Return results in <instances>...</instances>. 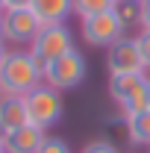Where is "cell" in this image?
<instances>
[{
  "label": "cell",
  "mask_w": 150,
  "mask_h": 153,
  "mask_svg": "<svg viewBox=\"0 0 150 153\" xmlns=\"http://www.w3.org/2000/svg\"><path fill=\"white\" fill-rule=\"evenodd\" d=\"M0 124H3L6 133L27 127V124H30L27 100H24V97H0Z\"/></svg>",
  "instance_id": "9c48e42d"
},
{
  "label": "cell",
  "mask_w": 150,
  "mask_h": 153,
  "mask_svg": "<svg viewBox=\"0 0 150 153\" xmlns=\"http://www.w3.org/2000/svg\"><path fill=\"white\" fill-rule=\"evenodd\" d=\"M115 3H127V0H115Z\"/></svg>",
  "instance_id": "484cf974"
},
{
  "label": "cell",
  "mask_w": 150,
  "mask_h": 153,
  "mask_svg": "<svg viewBox=\"0 0 150 153\" xmlns=\"http://www.w3.org/2000/svg\"><path fill=\"white\" fill-rule=\"evenodd\" d=\"M138 27L150 30V0H138Z\"/></svg>",
  "instance_id": "d6986e66"
},
{
  "label": "cell",
  "mask_w": 150,
  "mask_h": 153,
  "mask_svg": "<svg viewBox=\"0 0 150 153\" xmlns=\"http://www.w3.org/2000/svg\"><path fill=\"white\" fill-rule=\"evenodd\" d=\"M3 15V12H0ZM0 44H6V38H3V18H0Z\"/></svg>",
  "instance_id": "603a6c76"
},
{
  "label": "cell",
  "mask_w": 150,
  "mask_h": 153,
  "mask_svg": "<svg viewBox=\"0 0 150 153\" xmlns=\"http://www.w3.org/2000/svg\"><path fill=\"white\" fill-rule=\"evenodd\" d=\"M27 100V112H30V124H36L41 130H50L56 124L62 112H65V103H62V91L50 88L47 82H41L38 88H33Z\"/></svg>",
  "instance_id": "277c9868"
},
{
  "label": "cell",
  "mask_w": 150,
  "mask_h": 153,
  "mask_svg": "<svg viewBox=\"0 0 150 153\" xmlns=\"http://www.w3.org/2000/svg\"><path fill=\"white\" fill-rule=\"evenodd\" d=\"M33 0H6V9H30Z\"/></svg>",
  "instance_id": "ffe728a7"
},
{
  "label": "cell",
  "mask_w": 150,
  "mask_h": 153,
  "mask_svg": "<svg viewBox=\"0 0 150 153\" xmlns=\"http://www.w3.org/2000/svg\"><path fill=\"white\" fill-rule=\"evenodd\" d=\"M3 141H6V130H3V124H0V150H3Z\"/></svg>",
  "instance_id": "7402d4cb"
},
{
  "label": "cell",
  "mask_w": 150,
  "mask_h": 153,
  "mask_svg": "<svg viewBox=\"0 0 150 153\" xmlns=\"http://www.w3.org/2000/svg\"><path fill=\"white\" fill-rule=\"evenodd\" d=\"M30 9L41 24H65L74 15V0H33Z\"/></svg>",
  "instance_id": "30bf717a"
},
{
  "label": "cell",
  "mask_w": 150,
  "mask_h": 153,
  "mask_svg": "<svg viewBox=\"0 0 150 153\" xmlns=\"http://www.w3.org/2000/svg\"><path fill=\"white\" fill-rule=\"evenodd\" d=\"M109 9H115V0H74V15L79 21L100 15V12H109Z\"/></svg>",
  "instance_id": "5bb4252c"
},
{
  "label": "cell",
  "mask_w": 150,
  "mask_h": 153,
  "mask_svg": "<svg viewBox=\"0 0 150 153\" xmlns=\"http://www.w3.org/2000/svg\"><path fill=\"white\" fill-rule=\"evenodd\" d=\"M147 109H150V76H147Z\"/></svg>",
  "instance_id": "cb8c5ba5"
},
{
  "label": "cell",
  "mask_w": 150,
  "mask_h": 153,
  "mask_svg": "<svg viewBox=\"0 0 150 153\" xmlns=\"http://www.w3.org/2000/svg\"><path fill=\"white\" fill-rule=\"evenodd\" d=\"M88 74V65H85V56L79 50H71L65 56L53 59L44 65V82L56 91H74L76 85H82V79Z\"/></svg>",
  "instance_id": "3957f363"
},
{
  "label": "cell",
  "mask_w": 150,
  "mask_h": 153,
  "mask_svg": "<svg viewBox=\"0 0 150 153\" xmlns=\"http://www.w3.org/2000/svg\"><path fill=\"white\" fill-rule=\"evenodd\" d=\"M118 18L124 21V27L130 30V24H138V0H127V3H115Z\"/></svg>",
  "instance_id": "9a60e30c"
},
{
  "label": "cell",
  "mask_w": 150,
  "mask_h": 153,
  "mask_svg": "<svg viewBox=\"0 0 150 153\" xmlns=\"http://www.w3.org/2000/svg\"><path fill=\"white\" fill-rule=\"evenodd\" d=\"M0 18H3V38H6V44H15V47H30L36 41L38 30L44 27L36 18L33 9H6Z\"/></svg>",
  "instance_id": "8992f818"
},
{
  "label": "cell",
  "mask_w": 150,
  "mask_h": 153,
  "mask_svg": "<svg viewBox=\"0 0 150 153\" xmlns=\"http://www.w3.org/2000/svg\"><path fill=\"white\" fill-rule=\"evenodd\" d=\"M0 12H6V0H0Z\"/></svg>",
  "instance_id": "d4e9b609"
},
{
  "label": "cell",
  "mask_w": 150,
  "mask_h": 153,
  "mask_svg": "<svg viewBox=\"0 0 150 153\" xmlns=\"http://www.w3.org/2000/svg\"><path fill=\"white\" fill-rule=\"evenodd\" d=\"M147 79V74H109V97L115 103L124 100L132 88H138L141 82Z\"/></svg>",
  "instance_id": "7c38bea8"
},
{
  "label": "cell",
  "mask_w": 150,
  "mask_h": 153,
  "mask_svg": "<svg viewBox=\"0 0 150 153\" xmlns=\"http://www.w3.org/2000/svg\"><path fill=\"white\" fill-rule=\"evenodd\" d=\"M124 36H127V27H124V21L118 18L115 9L91 15V18H82V41L88 47L109 50L115 41H121Z\"/></svg>",
  "instance_id": "5b68a950"
},
{
  "label": "cell",
  "mask_w": 150,
  "mask_h": 153,
  "mask_svg": "<svg viewBox=\"0 0 150 153\" xmlns=\"http://www.w3.org/2000/svg\"><path fill=\"white\" fill-rule=\"evenodd\" d=\"M44 82V65L30 50H9L0 68V97H27Z\"/></svg>",
  "instance_id": "6da1fadb"
},
{
  "label": "cell",
  "mask_w": 150,
  "mask_h": 153,
  "mask_svg": "<svg viewBox=\"0 0 150 153\" xmlns=\"http://www.w3.org/2000/svg\"><path fill=\"white\" fill-rule=\"evenodd\" d=\"M118 109L124 115V121L132 118V115H138V112H144V109H147V79H144L138 88H132L124 100H118Z\"/></svg>",
  "instance_id": "4fadbf2b"
},
{
  "label": "cell",
  "mask_w": 150,
  "mask_h": 153,
  "mask_svg": "<svg viewBox=\"0 0 150 153\" xmlns=\"http://www.w3.org/2000/svg\"><path fill=\"white\" fill-rule=\"evenodd\" d=\"M147 150H150V147H147Z\"/></svg>",
  "instance_id": "4316f807"
},
{
  "label": "cell",
  "mask_w": 150,
  "mask_h": 153,
  "mask_svg": "<svg viewBox=\"0 0 150 153\" xmlns=\"http://www.w3.org/2000/svg\"><path fill=\"white\" fill-rule=\"evenodd\" d=\"M0 153H3V150H0Z\"/></svg>",
  "instance_id": "83f0119b"
},
{
  "label": "cell",
  "mask_w": 150,
  "mask_h": 153,
  "mask_svg": "<svg viewBox=\"0 0 150 153\" xmlns=\"http://www.w3.org/2000/svg\"><path fill=\"white\" fill-rule=\"evenodd\" d=\"M124 124H127V138H130L132 144H138V147H150V109H144V112L127 118Z\"/></svg>",
  "instance_id": "8fae6325"
},
{
  "label": "cell",
  "mask_w": 150,
  "mask_h": 153,
  "mask_svg": "<svg viewBox=\"0 0 150 153\" xmlns=\"http://www.w3.org/2000/svg\"><path fill=\"white\" fill-rule=\"evenodd\" d=\"M82 153H118V147L112 141H106V138H94V141H88L82 147Z\"/></svg>",
  "instance_id": "e0dca14e"
},
{
  "label": "cell",
  "mask_w": 150,
  "mask_h": 153,
  "mask_svg": "<svg viewBox=\"0 0 150 153\" xmlns=\"http://www.w3.org/2000/svg\"><path fill=\"white\" fill-rule=\"evenodd\" d=\"M106 71L109 74H147L135 36H124L106 50Z\"/></svg>",
  "instance_id": "52a82bcc"
},
{
  "label": "cell",
  "mask_w": 150,
  "mask_h": 153,
  "mask_svg": "<svg viewBox=\"0 0 150 153\" xmlns=\"http://www.w3.org/2000/svg\"><path fill=\"white\" fill-rule=\"evenodd\" d=\"M44 138H47V130H41L36 124H27V127H21V130L6 133L3 153H36Z\"/></svg>",
  "instance_id": "ba28073f"
},
{
  "label": "cell",
  "mask_w": 150,
  "mask_h": 153,
  "mask_svg": "<svg viewBox=\"0 0 150 153\" xmlns=\"http://www.w3.org/2000/svg\"><path fill=\"white\" fill-rule=\"evenodd\" d=\"M135 41H138V50H141V59H144V68L150 71V30H141L135 36Z\"/></svg>",
  "instance_id": "ac0fdd59"
},
{
  "label": "cell",
  "mask_w": 150,
  "mask_h": 153,
  "mask_svg": "<svg viewBox=\"0 0 150 153\" xmlns=\"http://www.w3.org/2000/svg\"><path fill=\"white\" fill-rule=\"evenodd\" d=\"M27 50H30L41 65H47V62H53V59L76 50V38H74V33H71L68 24H44V27L38 30L36 41H33Z\"/></svg>",
  "instance_id": "7a4b0ae2"
},
{
  "label": "cell",
  "mask_w": 150,
  "mask_h": 153,
  "mask_svg": "<svg viewBox=\"0 0 150 153\" xmlns=\"http://www.w3.org/2000/svg\"><path fill=\"white\" fill-rule=\"evenodd\" d=\"M9 56V44H0V68H3V62Z\"/></svg>",
  "instance_id": "44dd1931"
},
{
  "label": "cell",
  "mask_w": 150,
  "mask_h": 153,
  "mask_svg": "<svg viewBox=\"0 0 150 153\" xmlns=\"http://www.w3.org/2000/svg\"><path fill=\"white\" fill-rule=\"evenodd\" d=\"M36 153H71V144L65 138H59V135H47Z\"/></svg>",
  "instance_id": "2e32d148"
}]
</instances>
